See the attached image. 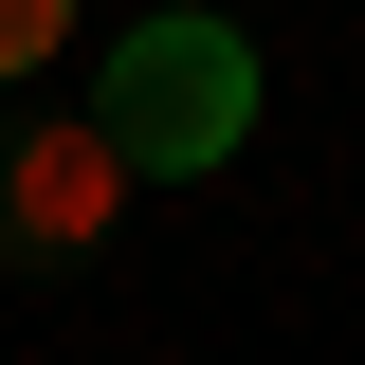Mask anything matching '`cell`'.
I'll return each instance as SVG.
<instances>
[{
	"instance_id": "1",
	"label": "cell",
	"mask_w": 365,
	"mask_h": 365,
	"mask_svg": "<svg viewBox=\"0 0 365 365\" xmlns=\"http://www.w3.org/2000/svg\"><path fill=\"white\" fill-rule=\"evenodd\" d=\"M91 110H110V146H128L146 182H201V165H237L256 146V37L237 19H128L110 37V73H91Z\"/></svg>"
},
{
	"instance_id": "2",
	"label": "cell",
	"mask_w": 365,
	"mask_h": 365,
	"mask_svg": "<svg viewBox=\"0 0 365 365\" xmlns=\"http://www.w3.org/2000/svg\"><path fill=\"white\" fill-rule=\"evenodd\" d=\"M128 182H146V165L110 146V110H19V128H0V256H19V274L110 256Z\"/></svg>"
},
{
	"instance_id": "3",
	"label": "cell",
	"mask_w": 365,
	"mask_h": 365,
	"mask_svg": "<svg viewBox=\"0 0 365 365\" xmlns=\"http://www.w3.org/2000/svg\"><path fill=\"white\" fill-rule=\"evenodd\" d=\"M55 55H73V0H0V91H37Z\"/></svg>"
}]
</instances>
